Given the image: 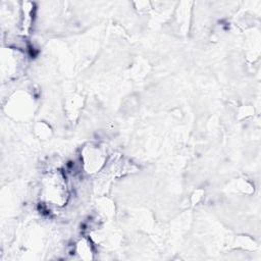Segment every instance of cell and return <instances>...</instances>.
Returning a JSON list of instances; mask_svg holds the SVG:
<instances>
[{
  "label": "cell",
  "instance_id": "cell-1",
  "mask_svg": "<svg viewBox=\"0 0 261 261\" xmlns=\"http://www.w3.org/2000/svg\"><path fill=\"white\" fill-rule=\"evenodd\" d=\"M43 196L52 205L62 206L67 200V189L64 176L59 172L49 174L43 186Z\"/></svg>",
  "mask_w": 261,
  "mask_h": 261
}]
</instances>
